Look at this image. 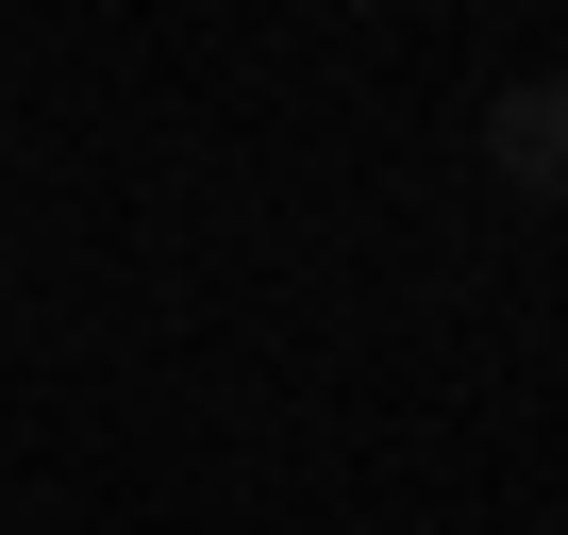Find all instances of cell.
Masks as SVG:
<instances>
[{"instance_id": "7a4b0ae2", "label": "cell", "mask_w": 568, "mask_h": 535, "mask_svg": "<svg viewBox=\"0 0 568 535\" xmlns=\"http://www.w3.org/2000/svg\"><path fill=\"white\" fill-rule=\"evenodd\" d=\"M352 18H385V0H352Z\"/></svg>"}, {"instance_id": "6da1fadb", "label": "cell", "mask_w": 568, "mask_h": 535, "mask_svg": "<svg viewBox=\"0 0 568 535\" xmlns=\"http://www.w3.org/2000/svg\"><path fill=\"white\" fill-rule=\"evenodd\" d=\"M485 184H501V201H568V84H551V68L485 101Z\"/></svg>"}]
</instances>
